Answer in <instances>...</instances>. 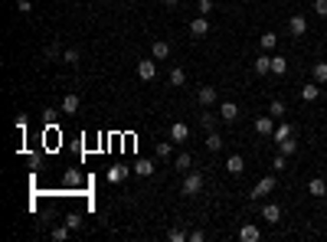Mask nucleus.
I'll return each instance as SVG.
<instances>
[{
  "mask_svg": "<svg viewBox=\"0 0 327 242\" xmlns=\"http://www.w3.org/2000/svg\"><path fill=\"white\" fill-rule=\"evenodd\" d=\"M206 151H222V134H216V131H206Z\"/></svg>",
  "mask_w": 327,
  "mask_h": 242,
  "instance_id": "obj_16",
  "label": "nucleus"
},
{
  "mask_svg": "<svg viewBox=\"0 0 327 242\" xmlns=\"http://www.w3.org/2000/svg\"><path fill=\"white\" fill-rule=\"evenodd\" d=\"M170 56V43L167 39H154L151 43V59H167Z\"/></svg>",
  "mask_w": 327,
  "mask_h": 242,
  "instance_id": "obj_9",
  "label": "nucleus"
},
{
  "mask_svg": "<svg viewBox=\"0 0 327 242\" xmlns=\"http://www.w3.org/2000/svg\"><path fill=\"white\" fill-rule=\"evenodd\" d=\"M200 124H203L206 131H216V118H213L210 112H203V115H200Z\"/></svg>",
  "mask_w": 327,
  "mask_h": 242,
  "instance_id": "obj_30",
  "label": "nucleus"
},
{
  "mask_svg": "<svg viewBox=\"0 0 327 242\" xmlns=\"http://www.w3.org/2000/svg\"><path fill=\"white\" fill-rule=\"evenodd\" d=\"M219 118L222 121H236L239 118V105H236V102H219Z\"/></svg>",
  "mask_w": 327,
  "mask_h": 242,
  "instance_id": "obj_7",
  "label": "nucleus"
},
{
  "mask_svg": "<svg viewBox=\"0 0 327 242\" xmlns=\"http://www.w3.org/2000/svg\"><path fill=\"white\" fill-rule=\"evenodd\" d=\"M200 190H203V174H200V170H190V174L183 177V193L193 197V193H200Z\"/></svg>",
  "mask_w": 327,
  "mask_h": 242,
  "instance_id": "obj_1",
  "label": "nucleus"
},
{
  "mask_svg": "<svg viewBox=\"0 0 327 242\" xmlns=\"http://www.w3.org/2000/svg\"><path fill=\"white\" fill-rule=\"evenodd\" d=\"M226 170L232 177H239L242 170H246V161H242V154H229V161H226Z\"/></svg>",
  "mask_w": 327,
  "mask_h": 242,
  "instance_id": "obj_12",
  "label": "nucleus"
},
{
  "mask_svg": "<svg viewBox=\"0 0 327 242\" xmlns=\"http://www.w3.org/2000/svg\"><path fill=\"white\" fill-rule=\"evenodd\" d=\"M255 134H262V137H272V134H275V121H272V115H262V118L255 121Z\"/></svg>",
  "mask_w": 327,
  "mask_h": 242,
  "instance_id": "obj_5",
  "label": "nucleus"
},
{
  "mask_svg": "<svg viewBox=\"0 0 327 242\" xmlns=\"http://www.w3.org/2000/svg\"><path fill=\"white\" fill-rule=\"evenodd\" d=\"M239 239L242 242H255V239H262V232H259V226H252V223H246L239 229Z\"/></svg>",
  "mask_w": 327,
  "mask_h": 242,
  "instance_id": "obj_14",
  "label": "nucleus"
},
{
  "mask_svg": "<svg viewBox=\"0 0 327 242\" xmlns=\"http://www.w3.org/2000/svg\"><path fill=\"white\" fill-rule=\"evenodd\" d=\"M190 242H203V229H193L190 232Z\"/></svg>",
  "mask_w": 327,
  "mask_h": 242,
  "instance_id": "obj_39",
  "label": "nucleus"
},
{
  "mask_svg": "<svg viewBox=\"0 0 327 242\" xmlns=\"http://www.w3.org/2000/svg\"><path fill=\"white\" fill-rule=\"evenodd\" d=\"M190 33H193V36H197V39H203L206 33H210V20H206L203 13H200L197 20H190Z\"/></svg>",
  "mask_w": 327,
  "mask_h": 242,
  "instance_id": "obj_4",
  "label": "nucleus"
},
{
  "mask_svg": "<svg viewBox=\"0 0 327 242\" xmlns=\"http://www.w3.org/2000/svg\"><path fill=\"white\" fill-rule=\"evenodd\" d=\"M164 4H167V7H177V4H180V0H164Z\"/></svg>",
  "mask_w": 327,
  "mask_h": 242,
  "instance_id": "obj_40",
  "label": "nucleus"
},
{
  "mask_svg": "<svg viewBox=\"0 0 327 242\" xmlns=\"http://www.w3.org/2000/svg\"><path fill=\"white\" fill-rule=\"evenodd\" d=\"M308 193H311V197H327V180H321V177H314V180L308 183Z\"/></svg>",
  "mask_w": 327,
  "mask_h": 242,
  "instance_id": "obj_15",
  "label": "nucleus"
},
{
  "mask_svg": "<svg viewBox=\"0 0 327 242\" xmlns=\"http://www.w3.org/2000/svg\"><path fill=\"white\" fill-rule=\"evenodd\" d=\"M134 174L137 177H151V174H154V164H151V161H137L134 164Z\"/></svg>",
  "mask_w": 327,
  "mask_h": 242,
  "instance_id": "obj_21",
  "label": "nucleus"
},
{
  "mask_svg": "<svg viewBox=\"0 0 327 242\" xmlns=\"http://www.w3.org/2000/svg\"><path fill=\"white\" fill-rule=\"evenodd\" d=\"M183 82H186V72H183L180 66H173V69H170V85H177V88H180Z\"/></svg>",
  "mask_w": 327,
  "mask_h": 242,
  "instance_id": "obj_22",
  "label": "nucleus"
},
{
  "mask_svg": "<svg viewBox=\"0 0 327 242\" xmlns=\"http://www.w3.org/2000/svg\"><path fill=\"white\" fill-rule=\"evenodd\" d=\"M268 115H272V118H282V115H285V102H282V99H275L272 105H268Z\"/></svg>",
  "mask_w": 327,
  "mask_h": 242,
  "instance_id": "obj_28",
  "label": "nucleus"
},
{
  "mask_svg": "<svg viewBox=\"0 0 327 242\" xmlns=\"http://www.w3.org/2000/svg\"><path fill=\"white\" fill-rule=\"evenodd\" d=\"M272 190H275V177L268 174V177H262V180L252 186V193H249V197H252V200H259V197H265V193H272Z\"/></svg>",
  "mask_w": 327,
  "mask_h": 242,
  "instance_id": "obj_2",
  "label": "nucleus"
},
{
  "mask_svg": "<svg viewBox=\"0 0 327 242\" xmlns=\"http://www.w3.org/2000/svg\"><path fill=\"white\" fill-rule=\"evenodd\" d=\"M186 137H190V124H186V121H173V124H170V141L183 144Z\"/></svg>",
  "mask_w": 327,
  "mask_h": 242,
  "instance_id": "obj_3",
  "label": "nucleus"
},
{
  "mask_svg": "<svg viewBox=\"0 0 327 242\" xmlns=\"http://www.w3.org/2000/svg\"><path fill=\"white\" fill-rule=\"evenodd\" d=\"M262 219H265V223H278V219H282V206L278 203H265L262 206Z\"/></svg>",
  "mask_w": 327,
  "mask_h": 242,
  "instance_id": "obj_13",
  "label": "nucleus"
},
{
  "mask_svg": "<svg viewBox=\"0 0 327 242\" xmlns=\"http://www.w3.org/2000/svg\"><path fill=\"white\" fill-rule=\"evenodd\" d=\"M314 82H317V85H324V82H327V62H314Z\"/></svg>",
  "mask_w": 327,
  "mask_h": 242,
  "instance_id": "obj_23",
  "label": "nucleus"
},
{
  "mask_svg": "<svg viewBox=\"0 0 327 242\" xmlns=\"http://www.w3.org/2000/svg\"><path fill=\"white\" fill-rule=\"evenodd\" d=\"M66 226H69V229H79V226H82V216H79V213H72V216H66Z\"/></svg>",
  "mask_w": 327,
  "mask_h": 242,
  "instance_id": "obj_36",
  "label": "nucleus"
},
{
  "mask_svg": "<svg viewBox=\"0 0 327 242\" xmlns=\"http://www.w3.org/2000/svg\"><path fill=\"white\" fill-rule=\"evenodd\" d=\"M137 75H141L144 82H151V79L157 75V62H151V59H141V62H137Z\"/></svg>",
  "mask_w": 327,
  "mask_h": 242,
  "instance_id": "obj_8",
  "label": "nucleus"
},
{
  "mask_svg": "<svg viewBox=\"0 0 327 242\" xmlns=\"http://www.w3.org/2000/svg\"><path fill=\"white\" fill-rule=\"evenodd\" d=\"M69 232H72L69 226H56V229H53V239H56V242H66V239H69Z\"/></svg>",
  "mask_w": 327,
  "mask_h": 242,
  "instance_id": "obj_32",
  "label": "nucleus"
},
{
  "mask_svg": "<svg viewBox=\"0 0 327 242\" xmlns=\"http://www.w3.org/2000/svg\"><path fill=\"white\" fill-rule=\"evenodd\" d=\"M285 167H288V161H285V154H282V151H278V157L272 161V170H278V174H282Z\"/></svg>",
  "mask_w": 327,
  "mask_h": 242,
  "instance_id": "obj_35",
  "label": "nucleus"
},
{
  "mask_svg": "<svg viewBox=\"0 0 327 242\" xmlns=\"http://www.w3.org/2000/svg\"><path fill=\"white\" fill-rule=\"evenodd\" d=\"M275 46H278V36H275V33H262V50H275Z\"/></svg>",
  "mask_w": 327,
  "mask_h": 242,
  "instance_id": "obj_25",
  "label": "nucleus"
},
{
  "mask_svg": "<svg viewBox=\"0 0 327 242\" xmlns=\"http://www.w3.org/2000/svg\"><path fill=\"white\" fill-rule=\"evenodd\" d=\"M43 56H46V59H56V56H62L59 43H50V46H46V50H43Z\"/></svg>",
  "mask_w": 327,
  "mask_h": 242,
  "instance_id": "obj_34",
  "label": "nucleus"
},
{
  "mask_svg": "<svg viewBox=\"0 0 327 242\" xmlns=\"http://www.w3.org/2000/svg\"><path fill=\"white\" fill-rule=\"evenodd\" d=\"M190 164H193V157L186 154V151H183V154H177V170H190Z\"/></svg>",
  "mask_w": 327,
  "mask_h": 242,
  "instance_id": "obj_31",
  "label": "nucleus"
},
{
  "mask_svg": "<svg viewBox=\"0 0 327 242\" xmlns=\"http://www.w3.org/2000/svg\"><path fill=\"white\" fill-rule=\"evenodd\" d=\"M288 30H291V36H304V33H308V20H304L301 13H295V17L288 20Z\"/></svg>",
  "mask_w": 327,
  "mask_h": 242,
  "instance_id": "obj_6",
  "label": "nucleus"
},
{
  "mask_svg": "<svg viewBox=\"0 0 327 242\" xmlns=\"http://www.w3.org/2000/svg\"><path fill=\"white\" fill-rule=\"evenodd\" d=\"M272 72V56L268 53H259L255 56V75H268Z\"/></svg>",
  "mask_w": 327,
  "mask_h": 242,
  "instance_id": "obj_11",
  "label": "nucleus"
},
{
  "mask_svg": "<svg viewBox=\"0 0 327 242\" xmlns=\"http://www.w3.org/2000/svg\"><path fill=\"white\" fill-rule=\"evenodd\" d=\"M197 10H200V13H203V17H206V13L213 10V0H200V4H197Z\"/></svg>",
  "mask_w": 327,
  "mask_h": 242,
  "instance_id": "obj_38",
  "label": "nucleus"
},
{
  "mask_svg": "<svg viewBox=\"0 0 327 242\" xmlns=\"http://www.w3.org/2000/svg\"><path fill=\"white\" fill-rule=\"evenodd\" d=\"M167 239H170V242H183V239H190V232H183L180 226H173V229L167 232Z\"/></svg>",
  "mask_w": 327,
  "mask_h": 242,
  "instance_id": "obj_27",
  "label": "nucleus"
},
{
  "mask_svg": "<svg viewBox=\"0 0 327 242\" xmlns=\"http://www.w3.org/2000/svg\"><path fill=\"white\" fill-rule=\"evenodd\" d=\"M317 95H321V85H317V82H311V85L301 88V99L304 102H317Z\"/></svg>",
  "mask_w": 327,
  "mask_h": 242,
  "instance_id": "obj_18",
  "label": "nucleus"
},
{
  "mask_svg": "<svg viewBox=\"0 0 327 242\" xmlns=\"http://www.w3.org/2000/svg\"><path fill=\"white\" fill-rule=\"evenodd\" d=\"M291 131H295V128H291V124H288V121H282V124H278V128H275V134H272V141H285V137H291Z\"/></svg>",
  "mask_w": 327,
  "mask_h": 242,
  "instance_id": "obj_19",
  "label": "nucleus"
},
{
  "mask_svg": "<svg viewBox=\"0 0 327 242\" xmlns=\"http://www.w3.org/2000/svg\"><path fill=\"white\" fill-rule=\"evenodd\" d=\"M17 4H20V0H17Z\"/></svg>",
  "mask_w": 327,
  "mask_h": 242,
  "instance_id": "obj_41",
  "label": "nucleus"
},
{
  "mask_svg": "<svg viewBox=\"0 0 327 242\" xmlns=\"http://www.w3.org/2000/svg\"><path fill=\"white\" fill-rule=\"evenodd\" d=\"M314 13L317 17H327V0H314Z\"/></svg>",
  "mask_w": 327,
  "mask_h": 242,
  "instance_id": "obj_37",
  "label": "nucleus"
},
{
  "mask_svg": "<svg viewBox=\"0 0 327 242\" xmlns=\"http://www.w3.org/2000/svg\"><path fill=\"white\" fill-rule=\"evenodd\" d=\"M170 151H173L170 141H161V144H157V157H161V161H164V157H170Z\"/></svg>",
  "mask_w": 327,
  "mask_h": 242,
  "instance_id": "obj_33",
  "label": "nucleus"
},
{
  "mask_svg": "<svg viewBox=\"0 0 327 242\" xmlns=\"http://www.w3.org/2000/svg\"><path fill=\"white\" fill-rule=\"evenodd\" d=\"M275 144H278V151H282L285 157H291V154H295V151H298V144L291 141V137H285V141H275Z\"/></svg>",
  "mask_w": 327,
  "mask_h": 242,
  "instance_id": "obj_20",
  "label": "nucleus"
},
{
  "mask_svg": "<svg viewBox=\"0 0 327 242\" xmlns=\"http://www.w3.org/2000/svg\"><path fill=\"white\" fill-rule=\"evenodd\" d=\"M285 69H288L285 56H272V72H275V75H285Z\"/></svg>",
  "mask_w": 327,
  "mask_h": 242,
  "instance_id": "obj_26",
  "label": "nucleus"
},
{
  "mask_svg": "<svg viewBox=\"0 0 327 242\" xmlns=\"http://www.w3.org/2000/svg\"><path fill=\"white\" fill-rule=\"evenodd\" d=\"M197 99H200V105L206 108V105H216V102H219V92H216V88H210V85H203Z\"/></svg>",
  "mask_w": 327,
  "mask_h": 242,
  "instance_id": "obj_10",
  "label": "nucleus"
},
{
  "mask_svg": "<svg viewBox=\"0 0 327 242\" xmlns=\"http://www.w3.org/2000/svg\"><path fill=\"white\" fill-rule=\"evenodd\" d=\"M124 177H128V167H111V170H108V180H111V183H121Z\"/></svg>",
  "mask_w": 327,
  "mask_h": 242,
  "instance_id": "obj_24",
  "label": "nucleus"
},
{
  "mask_svg": "<svg viewBox=\"0 0 327 242\" xmlns=\"http://www.w3.org/2000/svg\"><path fill=\"white\" fill-rule=\"evenodd\" d=\"M62 112H66V115H75V112H79V95H66V99H62Z\"/></svg>",
  "mask_w": 327,
  "mask_h": 242,
  "instance_id": "obj_17",
  "label": "nucleus"
},
{
  "mask_svg": "<svg viewBox=\"0 0 327 242\" xmlns=\"http://www.w3.org/2000/svg\"><path fill=\"white\" fill-rule=\"evenodd\" d=\"M62 62L66 66H79V50H66L62 53Z\"/></svg>",
  "mask_w": 327,
  "mask_h": 242,
  "instance_id": "obj_29",
  "label": "nucleus"
}]
</instances>
